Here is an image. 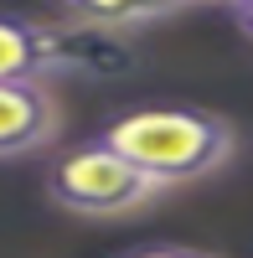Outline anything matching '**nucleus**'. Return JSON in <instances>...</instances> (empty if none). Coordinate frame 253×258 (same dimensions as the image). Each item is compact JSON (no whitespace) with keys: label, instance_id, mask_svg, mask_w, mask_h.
Masks as SVG:
<instances>
[{"label":"nucleus","instance_id":"39448f33","mask_svg":"<svg viewBox=\"0 0 253 258\" xmlns=\"http://www.w3.org/2000/svg\"><path fill=\"white\" fill-rule=\"evenodd\" d=\"M186 6L192 0H57L62 21L88 36H135V31H150L160 21L181 16Z\"/></svg>","mask_w":253,"mask_h":258},{"label":"nucleus","instance_id":"423d86ee","mask_svg":"<svg viewBox=\"0 0 253 258\" xmlns=\"http://www.w3.org/2000/svg\"><path fill=\"white\" fill-rule=\"evenodd\" d=\"M124 258H217V253L186 248V243H150V248H135V253H124Z\"/></svg>","mask_w":253,"mask_h":258},{"label":"nucleus","instance_id":"f03ea898","mask_svg":"<svg viewBox=\"0 0 253 258\" xmlns=\"http://www.w3.org/2000/svg\"><path fill=\"white\" fill-rule=\"evenodd\" d=\"M41 186H47V202L57 212L83 217V222H119V217H135V212L155 207L165 197V186H155L135 160H124L98 135L83 145H68L47 165Z\"/></svg>","mask_w":253,"mask_h":258},{"label":"nucleus","instance_id":"6e6552de","mask_svg":"<svg viewBox=\"0 0 253 258\" xmlns=\"http://www.w3.org/2000/svg\"><path fill=\"white\" fill-rule=\"evenodd\" d=\"M192 6H227V11H233L238 0H192Z\"/></svg>","mask_w":253,"mask_h":258},{"label":"nucleus","instance_id":"f257e3e1","mask_svg":"<svg viewBox=\"0 0 253 258\" xmlns=\"http://www.w3.org/2000/svg\"><path fill=\"white\" fill-rule=\"evenodd\" d=\"M98 140L114 145L124 160H135L165 191L222 176L243 145L233 119L212 109H135L119 114Z\"/></svg>","mask_w":253,"mask_h":258},{"label":"nucleus","instance_id":"0eeeda50","mask_svg":"<svg viewBox=\"0 0 253 258\" xmlns=\"http://www.w3.org/2000/svg\"><path fill=\"white\" fill-rule=\"evenodd\" d=\"M233 26L253 41V0H238V6H233Z\"/></svg>","mask_w":253,"mask_h":258},{"label":"nucleus","instance_id":"20e7f679","mask_svg":"<svg viewBox=\"0 0 253 258\" xmlns=\"http://www.w3.org/2000/svg\"><path fill=\"white\" fill-rule=\"evenodd\" d=\"M73 36L41 26L31 16L0 11V83H47L57 73H73Z\"/></svg>","mask_w":253,"mask_h":258},{"label":"nucleus","instance_id":"7ed1b4c3","mask_svg":"<svg viewBox=\"0 0 253 258\" xmlns=\"http://www.w3.org/2000/svg\"><path fill=\"white\" fill-rule=\"evenodd\" d=\"M62 135V103L52 83H0V160L52 150Z\"/></svg>","mask_w":253,"mask_h":258}]
</instances>
